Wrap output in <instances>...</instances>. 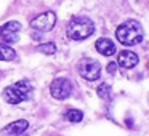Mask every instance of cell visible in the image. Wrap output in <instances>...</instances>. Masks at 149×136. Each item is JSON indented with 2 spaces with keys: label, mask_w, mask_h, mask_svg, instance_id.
I'll list each match as a JSON object with an SVG mask.
<instances>
[{
  "label": "cell",
  "mask_w": 149,
  "mask_h": 136,
  "mask_svg": "<svg viewBox=\"0 0 149 136\" xmlns=\"http://www.w3.org/2000/svg\"><path fill=\"white\" fill-rule=\"evenodd\" d=\"M40 53H45V55H55L56 53V45L53 42H48V43H43V45H39L37 46Z\"/></svg>",
  "instance_id": "obj_14"
},
{
  "label": "cell",
  "mask_w": 149,
  "mask_h": 136,
  "mask_svg": "<svg viewBox=\"0 0 149 136\" xmlns=\"http://www.w3.org/2000/svg\"><path fill=\"white\" fill-rule=\"evenodd\" d=\"M116 71H117V62H109V64H107V72H109L111 75H114Z\"/></svg>",
  "instance_id": "obj_15"
},
{
  "label": "cell",
  "mask_w": 149,
  "mask_h": 136,
  "mask_svg": "<svg viewBox=\"0 0 149 136\" xmlns=\"http://www.w3.org/2000/svg\"><path fill=\"white\" fill-rule=\"evenodd\" d=\"M21 31V24L18 21H10L0 27V39H3V43L18 42V32Z\"/></svg>",
  "instance_id": "obj_7"
},
{
  "label": "cell",
  "mask_w": 149,
  "mask_h": 136,
  "mask_svg": "<svg viewBox=\"0 0 149 136\" xmlns=\"http://www.w3.org/2000/svg\"><path fill=\"white\" fill-rule=\"evenodd\" d=\"M116 37L122 45L125 46H133L138 45L143 40V27L138 21H125L122 23L116 31Z\"/></svg>",
  "instance_id": "obj_1"
},
{
  "label": "cell",
  "mask_w": 149,
  "mask_h": 136,
  "mask_svg": "<svg viewBox=\"0 0 149 136\" xmlns=\"http://www.w3.org/2000/svg\"><path fill=\"white\" fill-rule=\"evenodd\" d=\"M138 61H139L138 56H136L133 51H130V50H123V51L119 55V58H117V64H119L120 67H123V69L135 67V66L138 64Z\"/></svg>",
  "instance_id": "obj_9"
},
{
  "label": "cell",
  "mask_w": 149,
  "mask_h": 136,
  "mask_svg": "<svg viewBox=\"0 0 149 136\" xmlns=\"http://www.w3.org/2000/svg\"><path fill=\"white\" fill-rule=\"evenodd\" d=\"M50 93H52L53 98L56 99H66V98L71 96L72 93V83L69 78L66 77H58L52 82L50 85Z\"/></svg>",
  "instance_id": "obj_6"
},
{
  "label": "cell",
  "mask_w": 149,
  "mask_h": 136,
  "mask_svg": "<svg viewBox=\"0 0 149 136\" xmlns=\"http://www.w3.org/2000/svg\"><path fill=\"white\" fill-rule=\"evenodd\" d=\"M95 32V24L87 16H75L68 26V37L72 40H85Z\"/></svg>",
  "instance_id": "obj_2"
},
{
  "label": "cell",
  "mask_w": 149,
  "mask_h": 136,
  "mask_svg": "<svg viewBox=\"0 0 149 136\" xmlns=\"http://www.w3.org/2000/svg\"><path fill=\"white\" fill-rule=\"evenodd\" d=\"M16 59V51L8 43H0V61H13Z\"/></svg>",
  "instance_id": "obj_11"
},
{
  "label": "cell",
  "mask_w": 149,
  "mask_h": 136,
  "mask_svg": "<svg viewBox=\"0 0 149 136\" xmlns=\"http://www.w3.org/2000/svg\"><path fill=\"white\" fill-rule=\"evenodd\" d=\"M66 119H68L69 122L77 123V122H80V120L84 119V114H82V110H79V109H69L68 112H66Z\"/></svg>",
  "instance_id": "obj_12"
},
{
  "label": "cell",
  "mask_w": 149,
  "mask_h": 136,
  "mask_svg": "<svg viewBox=\"0 0 149 136\" xmlns=\"http://www.w3.org/2000/svg\"><path fill=\"white\" fill-rule=\"evenodd\" d=\"M56 24V13L55 11H43V13L37 15L32 21H31V27L39 32H48L55 27Z\"/></svg>",
  "instance_id": "obj_4"
},
{
  "label": "cell",
  "mask_w": 149,
  "mask_h": 136,
  "mask_svg": "<svg viewBox=\"0 0 149 136\" xmlns=\"http://www.w3.org/2000/svg\"><path fill=\"white\" fill-rule=\"evenodd\" d=\"M31 83L27 80H19L16 83L10 85V87L5 88L3 91V98L8 104H18V103H23L29 98L31 94Z\"/></svg>",
  "instance_id": "obj_3"
},
{
  "label": "cell",
  "mask_w": 149,
  "mask_h": 136,
  "mask_svg": "<svg viewBox=\"0 0 149 136\" xmlns=\"http://www.w3.org/2000/svg\"><path fill=\"white\" fill-rule=\"evenodd\" d=\"M95 46H96V50L103 56H112L114 53H116V45H114V42H112V40H109V39H100V40H96Z\"/></svg>",
  "instance_id": "obj_10"
},
{
  "label": "cell",
  "mask_w": 149,
  "mask_h": 136,
  "mask_svg": "<svg viewBox=\"0 0 149 136\" xmlns=\"http://www.w3.org/2000/svg\"><path fill=\"white\" fill-rule=\"evenodd\" d=\"M96 93L100 98H103V99H106V101L111 99V87L107 83H101L100 87H98Z\"/></svg>",
  "instance_id": "obj_13"
},
{
  "label": "cell",
  "mask_w": 149,
  "mask_h": 136,
  "mask_svg": "<svg viewBox=\"0 0 149 136\" xmlns=\"http://www.w3.org/2000/svg\"><path fill=\"white\" fill-rule=\"evenodd\" d=\"M79 72H80V75L85 78V80H98L101 75V66L98 61H95V59H82L80 62H79Z\"/></svg>",
  "instance_id": "obj_5"
},
{
  "label": "cell",
  "mask_w": 149,
  "mask_h": 136,
  "mask_svg": "<svg viewBox=\"0 0 149 136\" xmlns=\"http://www.w3.org/2000/svg\"><path fill=\"white\" fill-rule=\"evenodd\" d=\"M27 128H29V122L27 120H16V122H11L10 125L5 126L0 131V136H19Z\"/></svg>",
  "instance_id": "obj_8"
}]
</instances>
